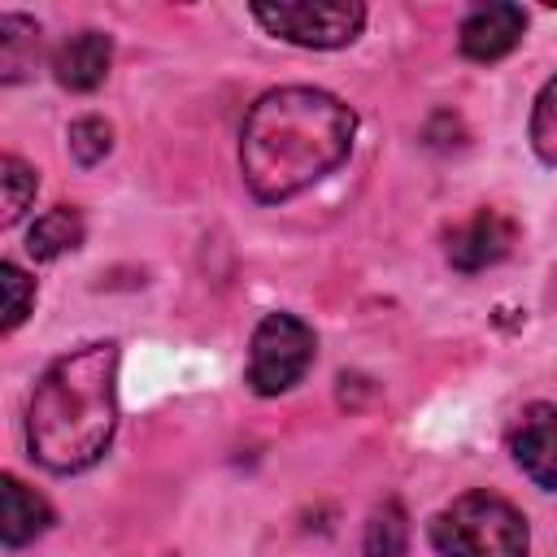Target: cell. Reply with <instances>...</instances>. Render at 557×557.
<instances>
[{
	"label": "cell",
	"mask_w": 557,
	"mask_h": 557,
	"mask_svg": "<svg viewBox=\"0 0 557 557\" xmlns=\"http://www.w3.org/2000/svg\"><path fill=\"white\" fill-rule=\"evenodd\" d=\"M357 117L344 100L318 87L265 91L239 135V170L257 200H292L326 178L352 148Z\"/></svg>",
	"instance_id": "1"
},
{
	"label": "cell",
	"mask_w": 557,
	"mask_h": 557,
	"mask_svg": "<svg viewBox=\"0 0 557 557\" xmlns=\"http://www.w3.org/2000/svg\"><path fill=\"white\" fill-rule=\"evenodd\" d=\"M117 426V344L57 357L35 383L26 413L30 457L52 474H78L109 448Z\"/></svg>",
	"instance_id": "2"
},
{
	"label": "cell",
	"mask_w": 557,
	"mask_h": 557,
	"mask_svg": "<svg viewBox=\"0 0 557 557\" xmlns=\"http://www.w3.org/2000/svg\"><path fill=\"white\" fill-rule=\"evenodd\" d=\"M431 544L440 557H527L531 535L527 518L509 500L466 492L431 518Z\"/></svg>",
	"instance_id": "3"
},
{
	"label": "cell",
	"mask_w": 557,
	"mask_h": 557,
	"mask_svg": "<svg viewBox=\"0 0 557 557\" xmlns=\"http://www.w3.org/2000/svg\"><path fill=\"white\" fill-rule=\"evenodd\" d=\"M313 366V331L296 313H265L248 348V383L257 396H278Z\"/></svg>",
	"instance_id": "4"
},
{
	"label": "cell",
	"mask_w": 557,
	"mask_h": 557,
	"mask_svg": "<svg viewBox=\"0 0 557 557\" xmlns=\"http://www.w3.org/2000/svg\"><path fill=\"white\" fill-rule=\"evenodd\" d=\"M252 17L287 39V44H300V48H344L357 39L361 22H366V9L357 0H283V4H252Z\"/></svg>",
	"instance_id": "5"
},
{
	"label": "cell",
	"mask_w": 557,
	"mask_h": 557,
	"mask_svg": "<svg viewBox=\"0 0 557 557\" xmlns=\"http://www.w3.org/2000/svg\"><path fill=\"white\" fill-rule=\"evenodd\" d=\"M513 239H518V226H513L500 209H479L466 226H457V231L448 235V261H453L457 270L474 274V270H487V265H496L500 257H509Z\"/></svg>",
	"instance_id": "6"
},
{
	"label": "cell",
	"mask_w": 557,
	"mask_h": 557,
	"mask_svg": "<svg viewBox=\"0 0 557 557\" xmlns=\"http://www.w3.org/2000/svg\"><path fill=\"white\" fill-rule=\"evenodd\" d=\"M522 30H527V13L518 4H479L466 13L457 44H461V57L470 61H500L505 52L518 48Z\"/></svg>",
	"instance_id": "7"
},
{
	"label": "cell",
	"mask_w": 557,
	"mask_h": 557,
	"mask_svg": "<svg viewBox=\"0 0 557 557\" xmlns=\"http://www.w3.org/2000/svg\"><path fill=\"white\" fill-rule=\"evenodd\" d=\"M509 448H513L518 470L531 483L557 487V405H531L518 418Z\"/></svg>",
	"instance_id": "8"
},
{
	"label": "cell",
	"mask_w": 557,
	"mask_h": 557,
	"mask_svg": "<svg viewBox=\"0 0 557 557\" xmlns=\"http://www.w3.org/2000/svg\"><path fill=\"white\" fill-rule=\"evenodd\" d=\"M109 61H113V39L100 30H78L61 39V48L52 52V74L70 91H91L109 74Z\"/></svg>",
	"instance_id": "9"
},
{
	"label": "cell",
	"mask_w": 557,
	"mask_h": 557,
	"mask_svg": "<svg viewBox=\"0 0 557 557\" xmlns=\"http://www.w3.org/2000/svg\"><path fill=\"white\" fill-rule=\"evenodd\" d=\"M52 527V505L26 487L17 474H4L0 479V535L9 548H22L30 544L35 535H44Z\"/></svg>",
	"instance_id": "10"
},
{
	"label": "cell",
	"mask_w": 557,
	"mask_h": 557,
	"mask_svg": "<svg viewBox=\"0 0 557 557\" xmlns=\"http://www.w3.org/2000/svg\"><path fill=\"white\" fill-rule=\"evenodd\" d=\"M78 239H83V218L70 205H57L44 218H35V226L26 235V252L39 257V261H52V257L78 248Z\"/></svg>",
	"instance_id": "11"
},
{
	"label": "cell",
	"mask_w": 557,
	"mask_h": 557,
	"mask_svg": "<svg viewBox=\"0 0 557 557\" xmlns=\"http://www.w3.org/2000/svg\"><path fill=\"white\" fill-rule=\"evenodd\" d=\"M35 52H39V26L30 17L4 13L0 17V70H4V78H22L26 65H35Z\"/></svg>",
	"instance_id": "12"
},
{
	"label": "cell",
	"mask_w": 557,
	"mask_h": 557,
	"mask_svg": "<svg viewBox=\"0 0 557 557\" xmlns=\"http://www.w3.org/2000/svg\"><path fill=\"white\" fill-rule=\"evenodd\" d=\"M405 544H409L405 509L396 500H387L366 522V557H405Z\"/></svg>",
	"instance_id": "13"
},
{
	"label": "cell",
	"mask_w": 557,
	"mask_h": 557,
	"mask_svg": "<svg viewBox=\"0 0 557 557\" xmlns=\"http://www.w3.org/2000/svg\"><path fill=\"white\" fill-rule=\"evenodd\" d=\"M0 187H4V213H0V222L13 226V222L30 209L39 178H35V170H30L22 157H4V161H0Z\"/></svg>",
	"instance_id": "14"
},
{
	"label": "cell",
	"mask_w": 557,
	"mask_h": 557,
	"mask_svg": "<svg viewBox=\"0 0 557 557\" xmlns=\"http://www.w3.org/2000/svg\"><path fill=\"white\" fill-rule=\"evenodd\" d=\"M531 148H535L540 161L557 165V74L535 96V109H531Z\"/></svg>",
	"instance_id": "15"
},
{
	"label": "cell",
	"mask_w": 557,
	"mask_h": 557,
	"mask_svg": "<svg viewBox=\"0 0 557 557\" xmlns=\"http://www.w3.org/2000/svg\"><path fill=\"white\" fill-rule=\"evenodd\" d=\"M113 148V126L104 117H78L70 126V152L78 165H96Z\"/></svg>",
	"instance_id": "16"
},
{
	"label": "cell",
	"mask_w": 557,
	"mask_h": 557,
	"mask_svg": "<svg viewBox=\"0 0 557 557\" xmlns=\"http://www.w3.org/2000/svg\"><path fill=\"white\" fill-rule=\"evenodd\" d=\"M0 287H4V318H0V331L9 335L26 313H30V300H35V283L13 265V261H4L0 265Z\"/></svg>",
	"instance_id": "17"
}]
</instances>
